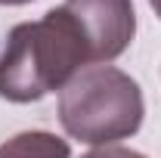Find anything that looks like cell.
<instances>
[{
    "label": "cell",
    "mask_w": 161,
    "mask_h": 158,
    "mask_svg": "<svg viewBox=\"0 0 161 158\" xmlns=\"http://www.w3.org/2000/svg\"><path fill=\"white\" fill-rule=\"evenodd\" d=\"M149 6L155 9V16H158V19H161V0H149Z\"/></svg>",
    "instance_id": "obj_7"
},
{
    "label": "cell",
    "mask_w": 161,
    "mask_h": 158,
    "mask_svg": "<svg viewBox=\"0 0 161 158\" xmlns=\"http://www.w3.org/2000/svg\"><path fill=\"white\" fill-rule=\"evenodd\" d=\"M0 158H71V146L50 130H25L0 146Z\"/></svg>",
    "instance_id": "obj_4"
},
{
    "label": "cell",
    "mask_w": 161,
    "mask_h": 158,
    "mask_svg": "<svg viewBox=\"0 0 161 158\" xmlns=\"http://www.w3.org/2000/svg\"><path fill=\"white\" fill-rule=\"evenodd\" d=\"M22 3H31V0H0V6H22Z\"/></svg>",
    "instance_id": "obj_6"
},
{
    "label": "cell",
    "mask_w": 161,
    "mask_h": 158,
    "mask_svg": "<svg viewBox=\"0 0 161 158\" xmlns=\"http://www.w3.org/2000/svg\"><path fill=\"white\" fill-rule=\"evenodd\" d=\"M62 6L78 19L93 62L118 59L136 34L133 0H65Z\"/></svg>",
    "instance_id": "obj_3"
},
{
    "label": "cell",
    "mask_w": 161,
    "mask_h": 158,
    "mask_svg": "<svg viewBox=\"0 0 161 158\" xmlns=\"http://www.w3.org/2000/svg\"><path fill=\"white\" fill-rule=\"evenodd\" d=\"M146 105L140 84L108 62L87 65L59 90V121L87 146H115L140 130Z\"/></svg>",
    "instance_id": "obj_2"
},
{
    "label": "cell",
    "mask_w": 161,
    "mask_h": 158,
    "mask_svg": "<svg viewBox=\"0 0 161 158\" xmlns=\"http://www.w3.org/2000/svg\"><path fill=\"white\" fill-rule=\"evenodd\" d=\"M87 62H93V53L78 19L65 6H56L43 19L22 22L9 31L0 56V96L37 102L62 90Z\"/></svg>",
    "instance_id": "obj_1"
},
{
    "label": "cell",
    "mask_w": 161,
    "mask_h": 158,
    "mask_svg": "<svg viewBox=\"0 0 161 158\" xmlns=\"http://www.w3.org/2000/svg\"><path fill=\"white\" fill-rule=\"evenodd\" d=\"M84 158H146V155L136 152V149H127V146H96Z\"/></svg>",
    "instance_id": "obj_5"
}]
</instances>
